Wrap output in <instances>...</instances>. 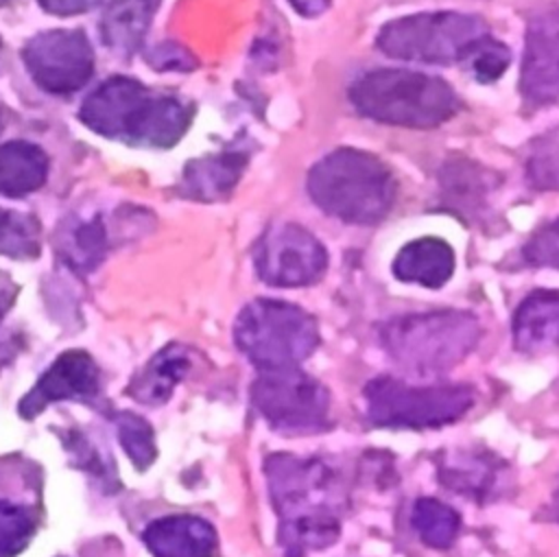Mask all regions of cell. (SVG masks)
Returning a JSON list of instances; mask_svg holds the SVG:
<instances>
[{
  "label": "cell",
  "mask_w": 559,
  "mask_h": 557,
  "mask_svg": "<svg viewBox=\"0 0 559 557\" xmlns=\"http://www.w3.org/2000/svg\"><path fill=\"white\" fill-rule=\"evenodd\" d=\"M46 175L48 157L37 144L13 140L0 146V194L24 197L41 188Z\"/></svg>",
  "instance_id": "22"
},
{
  "label": "cell",
  "mask_w": 559,
  "mask_h": 557,
  "mask_svg": "<svg viewBox=\"0 0 559 557\" xmlns=\"http://www.w3.org/2000/svg\"><path fill=\"white\" fill-rule=\"evenodd\" d=\"M192 367L190 352L183 345L170 343L162 347L129 382L127 395L138 400L140 404L157 406L164 404L175 387L188 376Z\"/></svg>",
  "instance_id": "19"
},
{
  "label": "cell",
  "mask_w": 559,
  "mask_h": 557,
  "mask_svg": "<svg viewBox=\"0 0 559 557\" xmlns=\"http://www.w3.org/2000/svg\"><path fill=\"white\" fill-rule=\"evenodd\" d=\"M524 177L535 192H559V129H548L531 140Z\"/></svg>",
  "instance_id": "25"
},
{
  "label": "cell",
  "mask_w": 559,
  "mask_h": 557,
  "mask_svg": "<svg viewBox=\"0 0 559 557\" xmlns=\"http://www.w3.org/2000/svg\"><path fill=\"white\" fill-rule=\"evenodd\" d=\"M100 369L83 349H68L39 376L35 387L22 398L20 415L33 419L48 404L61 400H90L98 393Z\"/></svg>",
  "instance_id": "15"
},
{
  "label": "cell",
  "mask_w": 559,
  "mask_h": 557,
  "mask_svg": "<svg viewBox=\"0 0 559 557\" xmlns=\"http://www.w3.org/2000/svg\"><path fill=\"white\" fill-rule=\"evenodd\" d=\"M22 59L35 83L52 94L81 90L94 72L92 44L79 28H57L35 35L24 46Z\"/></svg>",
  "instance_id": "13"
},
{
  "label": "cell",
  "mask_w": 559,
  "mask_h": 557,
  "mask_svg": "<svg viewBox=\"0 0 559 557\" xmlns=\"http://www.w3.org/2000/svg\"><path fill=\"white\" fill-rule=\"evenodd\" d=\"M480 339V319L459 308L406 312L378 328L386 356L411 376L448 374L478 347Z\"/></svg>",
  "instance_id": "5"
},
{
  "label": "cell",
  "mask_w": 559,
  "mask_h": 557,
  "mask_svg": "<svg viewBox=\"0 0 559 557\" xmlns=\"http://www.w3.org/2000/svg\"><path fill=\"white\" fill-rule=\"evenodd\" d=\"M0 2H4V0H0Z\"/></svg>",
  "instance_id": "36"
},
{
  "label": "cell",
  "mask_w": 559,
  "mask_h": 557,
  "mask_svg": "<svg viewBox=\"0 0 559 557\" xmlns=\"http://www.w3.org/2000/svg\"><path fill=\"white\" fill-rule=\"evenodd\" d=\"M0 253L15 260L39 253V223L33 214L0 208Z\"/></svg>",
  "instance_id": "26"
},
{
  "label": "cell",
  "mask_w": 559,
  "mask_h": 557,
  "mask_svg": "<svg viewBox=\"0 0 559 557\" xmlns=\"http://www.w3.org/2000/svg\"><path fill=\"white\" fill-rule=\"evenodd\" d=\"M253 264L258 277L271 286H308L323 277L328 251L306 227L273 223L253 247Z\"/></svg>",
  "instance_id": "11"
},
{
  "label": "cell",
  "mask_w": 559,
  "mask_h": 557,
  "mask_svg": "<svg viewBox=\"0 0 559 557\" xmlns=\"http://www.w3.org/2000/svg\"><path fill=\"white\" fill-rule=\"evenodd\" d=\"M234 341L260 369L299 367L319 345V325L304 308L262 297L236 317Z\"/></svg>",
  "instance_id": "8"
},
{
  "label": "cell",
  "mask_w": 559,
  "mask_h": 557,
  "mask_svg": "<svg viewBox=\"0 0 559 557\" xmlns=\"http://www.w3.org/2000/svg\"><path fill=\"white\" fill-rule=\"evenodd\" d=\"M79 118L98 135L164 149L188 131L192 109L173 96L151 94L135 79L111 76L83 100Z\"/></svg>",
  "instance_id": "2"
},
{
  "label": "cell",
  "mask_w": 559,
  "mask_h": 557,
  "mask_svg": "<svg viewBox=\"0 0 559 557\" xmlns=\"http://www.w3.org/2000/svg\"><path fill=\"white\" fill-rule=\"evenodd\" d=\"M504 186V177L474 157L452 153L437 168L435 208L456 216L469 227H502L496 214V197Z\"/></svg>",
  "instance_id": "10"
},
{
  "label": "cell",
  "mask_w": 559,
  "mask_h": 557,
  "mask_svg": "<svg viewBox=\"0 0 559 557\" xmlns=\"http://www.w3.org/2000/svg\"><path fill=\"white\" fill-rule=\"evenodd\" d=\"M114 419H116V428H118V439H120L127 457L133 461V465L140 472L146 470L155 461V454H157L151 424L131 411H118Z\"/></svg>",
  "instance_id": "27"
},
{
  "label": "cell",
  "mask_w": 559,
  "mask_h": 557,
  "mask_svg": "<svg viewBox=\"0 0 559 557\" xmlns=\"http://www.w3.org/2000/svg\"><path fill=\"white\" fill-rule=\"evenodd\" d=\"M308 194L343 223L378 225L395 205L397 179L378 155L341 146L310 168Z\"/></svg>",
  "instance_id": "3"
},
{
  "label": "cell",
  "mask_w": 559,
  "mask_h": 557,
  "mask_svg": "<svg viewBox=\"0 0 559 557\" xmlns=\"http://www.w3.org/2000/svg\"><path fill=\"white\" fill-rule=\"evenodd\" d=\"M408 520L419 542L432 550L452 548L463 529L461 513L435 496L417 498Z\"/></svg>",
  "instance_id": "23"
},
{
  "label": "cell",
  "mask_w": 559,
  "mask_h": 557,
  "mask_svg": "<svg viewBox=\"0 0 559 557\" xmlns=\"http://www.w3.org/2000/svg\"><path fill=\"white\" fill-rule=\"evenodd\" d=\"M13 295H15V286L0 282V321H2L4 312L9 310V306L13 304Z\"/></svg>",
  "instance_id": "35"
},
{
  "label": "cell",
  "mask_w": 559,
  "mask_h": 557,
  "mask_svg": "<svg viewBox=\"0 0 559 557\" xmlns=\"http://www.w3.org/2000/svg\"><path fill=\"white\" fill-rule=\"evenodd\" d=\"M437 483L478 507L502 500L513 487L511 463L480 443L441 448L432 457Z\"/></svg>",
  "instance_id": "12"
},
{
  "label": "cell",
  "mask_w": 559,
  "mask_h": 557,
  "mask_svg": "<svg viewBox=\"0 0 559 557\" xmlns=\"http://www.w3.org/2000/svg\"><path fill=\"white\" fill-rule=\"evenodd\" d=\"M518 87L531 107L559 105V4L528 17Z\"/></svg>",
  "instance_id": "14"
},
{
  "label": "cell",
  "mask_w": 559,
  "mask_h": 557,
  "mask_svg": "<svg viewBox=\"0 0 559 557\" xmlns=\"http://www.w3.org/2000/svg\"><path fill=\"white\" fill-rule=\"evenodd\" d=\"M251 402L284 435H310L330 426V391L299 367L260 369Z\"/></svg>",
  "instance_id": "9"
},
{
  "label": "cell",
  "mask_w": 559,
  "mask_h": 557,
  "mask_svg": "<svg viewBox=\"0 0 559 557\" xmlns=\"http://www.w3.org/2000/svg\"><path fill=\"white\" fill-rule=\"evenodd\" d=\"M511 341L520 354L559 349V291L535 288L513 310Z\"/></svg>",
  "instance_id": "16"
},
{
  "label": "cell",
  "mask_w": 559,
  "mask_h": 557,
  "mask_svg": "<svg viewBox=\"0 0 559 557\" xmlns=\"http://www.w3.org/2000/svg\"><path fill=\"white\" fill-rule=\"evenodd\" d=\"M347 98L362 118L404 129H437L461 109V98L445 79L406 68L362 72Z\"/></svg>",
  "instance_id": "4"
},
{
  "label": "cell",
  "mask_w": 559,
  "mask_h": 557,
  "mask_svg": "<svg viewBox=\"0 0 559 557\" xmlns=\"http://www.w3.org/2000/svg\"><path fill=\"white\" fill-rule=\"evenodd\" d=\"M162 0H114L100 20V37L107 48L129 55L140 48Z\"/></svg>",
  "instance_id": "21"
},
{
  "label": "cell",
  "mask_w": 559,
  "mask_h": 557,
  "mask_svg": "<svg viewBox=\"0 0 559 557\" xmlns=\"http://www.w3.org/2000/svg\"><path fill=\"white\" fill-rule=\"evenodd\" d=\"M242 153H221L188 162L181 177V194L199 201H216L227 197L245 170Z\"/></svg>",
  "instance_id": "20"
},
{
  "label": "cell",
  "mask_w": 559,
  "mask_h": 557,
  "mask_svg": "<svg viewBox=\"0 0 559 557\" xmlns=\"http://www.w3.org/2000/svg\"><path fill=\"white\" fill-rule=\"evenodd\" d=\"M142 542L153 557H214L218 548L214 526L188 513L153 520L144 529Z\"/></svg>",
  "instance_id": "17"
},
{
  "label": "cell",
  "mask_w": 559,
  "mask_h": 557,
  "mask_svg": "<svg viewBox=\"0 0 559 557\" xmlns=\"http://www.w3.org/2000/svg\"><path fill=\"white\" fill-rule=\"evenodd\" d=\"M151 63L157 70H190L194 68V59L190 57L188 50H183L181 46L175 44H162L153 50L151 55Z\"/></svg>",
  "instance_id": "32"
},
{
  "label": "cell",
  "mask_w": 559,
  "mask_h": 557,
  "mask_svg": "<svg viewBox=\"0 0 559 557\" xmlns=\"http://www.w3.org/2000/svg\"><path fill=\"white\" fill-rule=\"evenodd\" d=\"M100 0H39V4L55 15H74L92 9Z\"/></svg>",
  "instance_id": "33"
},
{
  "label": "cell",
  "mask_w": 559,
  "mask_h": 557,
  "mask_svg": "<svg viewBox=\"0 0 559 557\" xmlns=\"http://www.w3.org/2000/svg\"><path fill=\"white\" fill-rule=\"evenodd\" d=\"M59 253L76 273H87L98 266L107 253V232L103 221L94 216L68 227L61 236Z\"/></svg>",
  "instance_id": "24"
},
{
  "label": "cell",
  "mask_w": 559,
  "mask_h": 557,
  "mask_svg": "<svg viewBox=\"0 0 559 557\" xmlns=\"http://www.w3.org/2000/svg\"><path fill=\"white\" fill-rule=\"evenodd\" d=\"M454 269L456 253L441 236H419L404 242L391 262L395 280L430 291L445 286L452 280Z\"/></svg>",
  "instance_id": "18"
},
{
  "label": "cell",
  "mask_w": 559,
  "mask_h": 557,
  "mask_svg": "<svg viewBox=\"0 0 559 557\" xmlns=\"http://www.w3.org/2000/svg\"><path fill=\"white\" fill-rule=\"evenodd\" d=\"M509 63H511V48L504 42L491 37L474 55V59L469 61V66L465 70L474 76V81L489 85V83H496L504 74Z\"/></svg>",
  "instance_id": "30"
},
{
  "label": "cell",
  "mask_w": 559,
  "mask_h": 557,
  "mask_svg": "<svg viewBox=\"0 0 559 557\" xmlns=\"http://www.w3.org/2000/svg\"><path fill=\"white\" fill-rule=\"evenodd\" d=\"M365 417L373 428L437 430L461 422L476 404L467 382L411 384L380 374L362 387Z\"/></svg>",
  "instance_id": "7"
},
{
  "label": "cell",
  "mask_w": 559,
  "mask_h": 557,
  "mask_svg": "<svg viewBox=\"0 0 559 557\" xmlns=\"http://www.w3.org/2000/svg\"><path fill=\"white\" fill-rule=\"evenodd\" d=\"M293 4V9L304 15V17H314L319 13H323L332 0H288Z\"/></svg>",
  "instance_id": "34"
},
{
  "label": "cell",
  "mask_w": 559,
  "mask_h": 557,
  "mask_svg": "<svg viewBox=\"0 0 559 557\" xmlns=\"http://www.w3.org/2000/svg\"><path fill=\"white\" fill-rule=\"evenodd\" d=\"M491 37V26L480 15L419 11L384 22L376 35V46L397 61L467 68Z\"/></svg>",
  "instance_id": "6"
},
{
  "label": "cell",
  "mask_w": 559,
  "mask_h": 557,
  "mask_svg": "<svg viewBox=\"0 0 559 557\" xmlns=\"http://www.w3.org/2000/svg\"><path fill=\"white\" fill-rule=\"evenodd\" d=\"M264 476L280 518L277 544L284 557H306L338 540L349 489L332 463L275 452L264 461Z\"/></svg>",
  "instance_id": "1"
},
{
  "label": "cell",
  "mask_w": 559,
  "mask_h": 557,
  "mask_svg": "<svg viewBox=\"0 0 559 557\" xmlns=\"http://www.w3.org/2000/svg\"><path fill=\"white\" fill-rule=\"evenodd\" d=\"M35 533V518L22 505L0 500V557L20 555Z\"/></svg>",
  "instance_id": "28"
},
{
  "label": "cell",
  "mask_w": 559,
  "mask_h": 557,
  "mask_svg": "<svg viewBox=\"0 0 559 557\" xmlns=\"http://www.w3.org/2000/svg\"><path fill=\"white\" fill-rule=\"evenodd\" d=\"M520 266L559 271V216L539 225L518 251Z\"/></svg>",
  "instance_id": "29"
},
{
  "label": "cell",
  "mask_w": 559,
  "mask_h": 557,
  "mask_svg": "<svg viewBox=\"0 0 559 557\" xmlns=\"http://www.w3.org/2000/svg\"><path fill=\"white\" fill-rule=\"evenodd\" d=\"M66 446L72 454L79 457V465L87 470V474L98 476V483L111 481L116 476V467L111 470V465H107V457L98 454V448L92 441H87L81 432H74L72 441L66 439Z\"/></svg>",
  "instance_id": "31"
}]
</instances>
